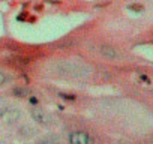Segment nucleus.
I'll use <instances>...</instances> for the list:
<instances>
[{"instance_id":"obj_1","label":"nucleus","mask_w":153,"mask_h":144,"mask_svg":"<svg viewBox=\"0 0 153 144\" xmlns=\"http://www.w3.org/2000/svg\"><path fill=\"white\" fill-rule=\"evenodd\" d=\"M21 117V111L15 107H5L0 110V120L3 123H15L17 120H20Z\"/></svg>"},{"instance_id":"obj_2","label":"nucleus","mask_w":153,"mask_h":144,"mask_svg":"<svg viewBox=\"0 0 153 144\" xmlns=\"http://www.w3.org/2000/svg\"><path fill=\"white\" fill-rule=\"evenodd\" d=\"M69 144H95V140L84 131H75L69 135Z\"/></svg>"},{"instance_id":"obj_3","label":"nucleus","mask_w":153,"mask_h":144,"mask_svg":"<svg viewBox=\"0 0 153 144\" xmlns=\"http://www.w3.org/2000/svg\"><path fill=\"white\" fill-rule=\"evenodd\" d=\"M30 114H32V117H33V120L36 123H39V125H51V116L47 111H44L42 108H32Z\"/></svg>"},{"instance_id":"obj_4","label":"nucleus","mask_w":153,"mask_h":144,"mask_svg":"<svg viewBox=\"0 0 153 144\" xmlns=\"http://www.w3.org/2000/svg\"><path fill=\"white\" fill-rule=\"evenodd\" d=\"M99 51H101V54H102L104 57H107V59H117V57H119L117 50L113 48V47H110V45H102V47L99 48Z\"/></svg>"},{"instance_id":"obj_5","label":"nucleus","mask_w":153,"mask_h":144,"mask_svg":"<svg viewBox=\"0 0 153 144\" xmlns=\"http://www.w3.org/2000/svg\"><path fill=\"white\" fill-rule=\"evenodd\" d=\"M12 93L17 98H26V96H30V89H27V87H15L12 90Z\"/></svg>"},{"instance_id":"obj_6","label":"nucleus","mask_w":153,"mask_h":144,"mask_svg":"<svg viewBox=\"0 0 153 144\" xmlns=\"http://www.w3.org/2000/svg\"><path fill=\"white\" fill-rule=\"evenodd\" d=\"M38 144H59V143H57V140L53 138V137H44Z\"/></svg>"},{"instance_id":"obj_7","label":"nucleus","mask_w":153,"mask_h":144,"mask_svg":"<svg viewBox=\"0 0 153 144\" xmlns=\"http://www.w3.org/2000/svg\"><path fill=\"white\" fill-rule=\"evenodd\" d=\"M59 96L66 99V101H74L75 99V95H69V93H59Z\"/></svg>"},{"instance_id":"obj_8","label":"nucleus","mask_w":153,"mask_h":144,"mask_svg":"<svg viewBox=\"0 0 153 144\" xmlns=\"http://www.w3.org/2000/svg\"><path fill=\"white\" fill-rule=\"evenodd\" d=\"M8 80H9V78H8V75L5 74V72L0 71V86H3V84H5Z\"/></svg>"},{"instance_id":"obj_9","label":"nucleus","mask_w":153,"mask_h":144,"mask_svg":"<svg viewBox=\"0 0 153 144\" xmlns=\"http://www.w3.org/2000/svg\"><path fill=\"white\" fill-rule=\"evenodd\" d=\"M129 8H131V9H135V11H141V9H143V8H141V6H138V5H131Z\"/></svg>"},{"instance_id":"obj_10","label":"nucleus","mask_w":153,"mask_h":144,"mask_svg":"<svg viewBox=\"0 0 153 144\" xmlns=\"http://www.w3.org/2000/svg\"><path fill=\"white\" fill-rule=\"evenodd\" d=\"M30 104H33V105H36V104H38V99H36L35 96H30Z\"/></svg>"},{"instance_id":"obj_11","label":"nucleus","mask_w":153,"mask_h":144,"mask_svg":"<svg viewBox=\"0 0 153 144\" xmlns=\"http://www.w3.org/2000/svg\"><path fill=\"white\" fill-rule=\"evenodd\" d=\"M120 144H129V143H120Z\"/></svg>"}]
</instances>
